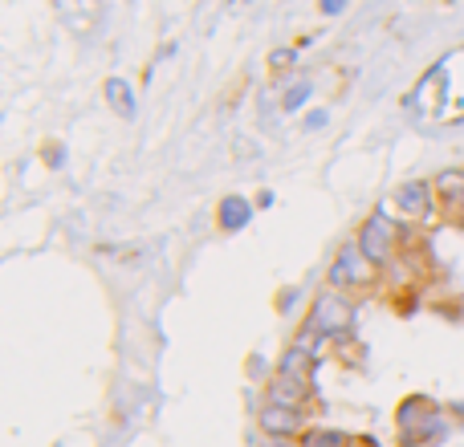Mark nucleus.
<instances>
[{
    "label": "nucleus",
    "instance_id": "2",
    "mask_svg": "<svg viewBox=\"0 0 464 447\" xmlns=\"http://www.w3.org/2000/svg\"><path fill=\"white\" fill-rule=\"evenodd\" d=\"M359 248H362V256H367V261L375 264V269L392 264V261H395V248H400V224H395L383 208H379L375 216L362 224V232H359Z\"/></svg>",
    "mask_w": 464,
    "mask_h": 447
},
{
    "label": "nucleus",
    "instance_id": "11",
    "mask_svg": "<svg viewBox=\"0 0 464 447\" xmlns=\"http://www.w3.org/2000/svg\"><path fill=\"white\" fill-rule=\"evenodd\" d=\"M302 447H351V435H343V432H310L302 440Z\"/></svg>",
    "mask_w": 464,
    "mask_h": 447
},
{
    "label": "nucleus",
    "instance_id": "13",
    "mask_svg": "<svg viewBox=\"0 0 464 447\" xmlns=\"http://www.w3.org/2000/svg\"><path fill=\"white\" fill-rule=\"evenodd\" d=\"M351 447H379L375 440H367V435H362V440H351Z\"/></svg>",
    "mask_w": 464,
    "mask_h": 447
},
{
    "label": "nucleus",
    "instance_id": "3",
    "mask_svg": "<svg viewBox=\"0 0 464 447\" xmlns=\"http://www.w3.org/2000/svg\"><path fill=\"white\" fill-rule=\"evenodd\" d=\"M351 326H354V305L346 301L338 289L318 293V301H314V309H310V329L314 334H346Z\"/></svg>",
    "mask_w": 464,
    "mask_h": 447
},
{
    "label": "nucleus",
    "instance_id": "8",
    "mask_svg": "<svg viewBox=\"0 0 464 447\" xmlns=\"http://www.w3.org/2000/svg\"><path fill=\"white\" fill-rule=\"evenodd\" d=\"M277 375H289V378H302V383H310V375H314V354L302 350V346L285 350V354H281Z\"/></svg>",
    "mask_w": 464,
    "mask_h": 447
},
{
    "label": "nucleus",
    "instance_id": "12",
    "mask_svg": "<svg viewBox=\"0 0 464 447\" xmlns=\"http://www.w3.org/2000/svg\"><path fill=\"white\" fill-rule=\"evenodd\" d=\"M305 98H310V86H297V90H294V94H289V98H285V110H297V106H302V102H305Z\"/></svg>",
    "mask_w": 464,
    "mask_h": 447
},
{
    "label": "nucleus",
    "instance_id": "7",
    "mask_svg": "<svg viewBox=\"0 0 464 447\" xmlns=\"http://www.w3.org/2000/svg\"><path fill=\"white\" fill-rule=\"evenodd\" d=\"M305 383L302 378H289V375H273L269 378V403H281V407H302L305 403Z\"/></svg>",
    "mask_w": 464,
    "mask_h": 447
},
{
    "label": "nucleus",
    "instance_id": "5",
    "mask_svg": "<svg viewBox=\"0 0 464 447\" xmlns=\"http://www.w3.org/2000/svg\"><path fill=\"white\" fill-rule=\"evenodd\" d=\"M395 204H400V212H403V216H411V220H432L436 216V187L424 184V179L400 184Z\"/></svg>",
    "mask_w": 464,
    "mask_h": 447
},
{
    "label": "nucleus",
    "instance_id": "6",
    "mask_svg": "<svg viewBox=\"0 0 464 447\" xmlns=\"http://www.w3.org/2000/svg\"><path fill=\"white\" fill-rule=\"evenodd\" d=\"M256 423H261L265 435L285 440V435H294L297 427H302V411H297V407H281V403H265V411L256 415Z\"/></svg>",
    "mask_w": 464,
    "mask_h": 447
},
{
    "label": "nucleus",
    "instance_id": "9",
    "mask_svg": "<svg viewBox=\"0 0 464 447\" xmlns=\"http://www.w3.org/2000/svg\"><path fill=\"white\" fill-rule=\"evenodd\" d=\"M248 216H253V204L245 200V195H228V200H220V228L237 232L245 228Z\"/></svg>",
    "mask_w": 464,
    "mask_h": 447
},
{
    "label": "nucleus",
    "instance_id": "10",
    "mask_svg": "<svg viewBox=\"0 0 464 447\" xmlns=\"http://www.w3.org/2000/svg\"><path fill=\"white\" fill-rule=\"evenodd\" d=\"M111 86V102H114V110L122 114V119H135V98H130V90H127V81H106Z\"/></svg>",
    "mask_w": 464,
    "mask_h": 447
},
{
    "label": "nucleus",
    "instance_id": "14",
    "mask_svg": "<svg viewBox=\"0 0 464 447\" xmlns=\"http://www.w3.org/2000/svg\"><path fill=\"white\" fill-rule=\"evenodd\" d=\"M460 208H464V192H460ZM460 208H457V212H460Z\"/></svg>",
    "mask_w": 464,
    "mask_h": 447
},
{
    "label": "nucleus",
    "instance_id": "4",
    "mask_svg": "<svg viewBox=\"0 0 464 447\" xmlns=\"http://www.w3.org/2000/svg\"><path fill=\"white\" fill-rule=\"evenodd\" d=\"M326 281H330V289H346V285H371V281H375V264H371L367 256H362L359 240H354V244H346L343 252L334 256V264H330Z\"/></svg>",
    "mask_w": 464,
    "mask_h": 447
},
{
    "label": "nucleus",
    "instance_id": "1",
    "mask_svg": "<svg viewBox=\"0 0 464 447\" xmlns=\"http://www.w3.org/2000/svg\"><path fill=\"white\" fill-rule=\"evenodd\" d=\"M395 423H400L403 447H436L449 440V419H444V407L428 395H408L395 411Z\"/></svg>",
    "mask_w": 464,
    "mask_h": 447
}]
</instances>
